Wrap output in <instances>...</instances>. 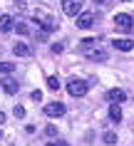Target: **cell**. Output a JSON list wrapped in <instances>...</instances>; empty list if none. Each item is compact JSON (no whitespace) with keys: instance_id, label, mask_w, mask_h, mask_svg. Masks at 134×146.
I'll return each instance as SVG.
<instances>
[{"instance_id":"cell-8","label":"cell","mask_w":134,"mask_h":146,"mask_svg":"<svg viewBox=\"0 0 134 146\" xmlns=\"http://www.w3.org/2000/svg\"><path fill=\"white\" fill-rule=\"evenodd\" d=\"M0 87H3V92H5V94H17V89H20L17 82H15V79H10V77L0 79Z\"/></svg>"},{"instance_id":"cell-18","label":"cell","mask_w":134,"mask_h":146,"mask_svg":"<svg viewBox=\"0 0 134 146\" xmlns=\"http://www.w3.org/2000/svg\"><path fill=\"white\" fill-rule=\"evenodd\" d=\"M50 50H52V54H60V52L65 50V42H55V45L50 47Z\"/></svg>"},{"instance_id":"cell-26","label":"cell","mask_w":134,"mask_h":146,"mask_svg":"<svg viewBox=\"0 0 134 146\" xmlns=\"http://www.w3.org/2000/svg\"><path fill=\"white\" fill-rule=\"evenodd\" d=\"M0 136H3V134H0Z\"/></svg>"},{"instance_id":"cell-22","label":"cell","mask_w":134,"mask_h":146,"mask_svg":"<svg viewBox=\"0 0 134 146\" xmlns=\"http://www.w3.org/2000/svg\"><path fill=\"white\" fill-rule=\"evenodd\" d=\"M15 116H17V119H23V116H25V109L23 107H15Z\"/></svg>"},{"instance_id":"cell-4","label":"cell","mask_w":134,"mask_h":146,"mask_svg":"<svg viewBox=\"0 0 134 146\" xmlns=\"http://www.w3.org/2000/svg\"><path fill=\"white\" fill-rule=\"evenodd\" d=\"M62 10L67 17H77L82 13V0H62Z\"/></svg>"},{"instance_id":"cell-16","label":"cell","mask_w":134,"mask_h":146,"mask_svg":"<svg viewBox=\"0 0 134 146\" xmlns=\"http://www.w3.org/2000/svg\"><path fill=\"white\" fill-rule=\"evenodd\" d=\"M104 144H117V134H114V131H107V134H104Z\"/></svg>"},{"instance_id":"cell-13","label":"cell","mask_w":134,"mask_h":146,"mask_svg":"<svg viewBox=\"0 0 134 146\" xmlns=\"http://www.w3.org/2000/svg\"><path fill=\"white\" fill-rule=\"evenodd\" d=\"M109 119H112L114 124H119V121H122V107L112 104V107H109Z\"/></svg>"},{"instance_id":"cell-15","label":"cell","mask_w":134,"mask_h":146,"mask_svg":"<svg viewBox=\"0 0 134 146\" xmlns=\"http://www.w3.org/2000/svg\"><path fill=\"white\" fill-rule=\"evenodd\" d=\"M47 89L57 92V89H60V79H57V77H47Z\"/></svg>"},{"instance_id":"cell-25","label":"cell","mask_w":134,"mask_h":146,"mask_svg":"<svg viewBox=\"0 0 134 146\" xmlns=\"http://www.w3.org/2000/svg\"><path fill=\"white\" fill-rule=\"evenodd\" d=\"M92 3H97V5H99V3H104V0H92Z\"/></svg>"},{"instance_id":"cell-1","label":"cell","mask_w":134,"mask_h":146,"mask_svg":"<svg viewBox=\"0 0 134 146\" xmlns=\"http://www.w3.org/2000/svg\"><path fill=\"white\" fill-rule=\"evenodd\" d=\"M35 25H40L45 32H52V30H57V20L52 15H47L45 10L40 8V10H35Z\"/></svg>"},{"instance_id":"cell-17","label":"cell","mask_w":134,"mask_h":146,"mask_svg":"<svg viewBox=\"0 0 134 146\" xmlns=\"http://www.w3.org/2000/svg\"><path fill=\"white\" fill-rule=\"evenodd\" d=\"M15 32H20V35H27V32H30V27H27L25 23H15Z\"/></svg>"},{"instance_id":"cell-5","label":"cell","mask_w":134,"mask_h":146,"mask_svg":"<svg viewBox=\"0 0 134 146\" xmlns=\"http://www.w3.org/2000/svg\"><path fill=\"white\" fill-rule=\"evenodd\" d=\"M92 23H95V13L82 10V13L77 15V27H79V30H89V27H92Z\"/></svg>"},{"instance_id":"cell-23","label":"cell","mask_w":134,"mask_h":146,"mask_svg":"<svg viewBox=\"0 0 134 146\" xmlns=\"http://www.w3.org/2000/svg\"><path fill=\"white\" fill-rule=\"evenodd\" d=\"M47 146H70V144H67V141H50Z\"/></svg>"},{"instance_id":"cell-11","label":"cell","mask_w":134,"mask_h":146,"mask_svg":"<svg viewBox=\"0 0 134 146\" xmlns=\"http://www.w3.org/2000/svg\"><path fill=\"white\" fill-rule=\"evenodd\" d=\"M107 99H109L112 104H122V102L127 99V94L122 92V89H109V92H107Z\"/></svg>"},{"instance_id":"cell-12","label":"cell","mask_w":134,"mask_h":146,"mask_svg":"<svg viewBox=\"0 0 134 146\" xmlns=\"http://www.w3.org/2000/svg\"><path fill=\"white\" fill-rule=\"evenodd\" d=\"M10 30H13V17L0 15V32H10Z\"/></svg>"},{"instance_id":"cell-2","label":"cell","mask_w":134,"mask_h":146,"mask_svg":"<svg viewBox=\"0 0 134 146\" xmlns=\"http://www.w3.org/2000/svg\"><path fill=\"white\" fill-rule=\"evenodd\" d=\"M67 92H70V97H85V94L89 92V84H87L85 79H75L72 77L70 82H67Z\"/></svg>"},{"instance_id":"cell-7","label":"cell","mask_w":134,"mask_h":146,"mask_svg":"<svg viewBox=\"0 0 134 146\" xmlns=\"http://www.w3.org/2000/svg\"><path fill=\"white\" fill-rule=\"evenodd\" d=\"M112 47L119 50V52H129V50H134V40H119V37H114V40H112Z\"/></svg>"},{"instance_id":"cell-9","label":"cell","mask_w":134,"mask_h":146,"mask_svg":"<svg viewBox=\"0 0 134 146\" xmlns=\"http://www.w3.org/2000/svg\"><path fill=\"white\" fill-rule=\"evenodd\" d=\"M85 57L92 62H104L107 60V52L104 50H89V47H85Z\"/></svg>"},{"instance_id":"cell-21","label":"cell","mask_w":134,"mask_h":146,"mask_svg":"<svg viewBox=\"0 0 134 146\" xmlns=\"http://www.w3.org/2000/svg\"><path fill=\"white\" fill-rule=\"evenodd\" d=\"M45 134H47V136H55V134H57V126H47V129H45Z\"/></svg>"},{"instance_id":"cell-19","label":"cell","mask_w":134,"mask_h":146,"mask_svg":"<svg viewBox=\"0 0 134 146\" xmlns=\"http://www.w3.org/2000/svg\"><path fill=\"white\" fill-rule=\"evenodd\" d=\"M15 10H20V13H25V10H27L25 0H15Z\"/></svg>"},{"instance_id":"cell-20","label":"cell","mask_w":134,"mask_h":146,"mask_svg":"<svg viewBox=\"0 0 134 146\" xmlns=\"http://www.w3.org/2000/svg\"><path fill=\"white\" fill-rule=\"evenodd\" d=\"M30 99H32V102H40V99H42V92H37V89H35V92L30 94Z\"/></svg>"},{"instance_id":"cell-3","label":"cell","mask_w":134,"mask_h":146,"mask_svg":"<svg viewBox=\"0 0 134 146\" xmlns=\"http://www.w3.org/2000/svg\"><path fill=\"white\" fill-rule=\"evenodd\" d=\"M114 27L122 32H129L134 27V17L127 15V13H119V15H114Z\"/></svg>"},{"instance_id":"cell-10","label":"cell","mask_w":134,"mask_h":146,"mask_svg":"<svg viewBox=\"0 0 134 146\" xmlns=\"http://www.w3.org/2000/svg\"><path fill=\"white\" fill-rule=\"evenodd\" d=\"M13 52H15L17 57H32V47L27 45V42H15V45H13Z\"/></svg>"},{"instance_id":"cell-6","label":"cell","mask_w":134,"mask_h":146,"mask_svg":"<svg viewBox=\"0 0 134 146\" xmlns=\"http://www.w3.org/2000/svg\"><path fill=\"white\" fill-rule=\"evenodd\" d=\"M42 111H45L47 116H65V111H67V109H65L62 102H50V104L42 109Z\"/></svg>"},{"instance_id":"cell-14","label":"cell","mask_w":134,"mask_h":146,"mask_svg":"<svg viewBox=\"0 0 134 146\" xmlns=\"http://www.w3.org/2000/svg\"><path fill=\"white\" fill-rule=\"evenodd\" d=\"M13 69H15V64H13V62H0V74H10Z\"/></svg>"},{"instance_id":"cell-24","label":"cell","mask_w":134,"mask_h":146,"mask_svg":"<svg viewBox=\"0 0 134 146\" xmlns=\"http://www.w3.org/2000/svg\"><path fill=\"white\" fill-rule=\"evenodd\" d=\"M0 124H5V114L3 111H0Z\"/></svg>"}]
</instances>
